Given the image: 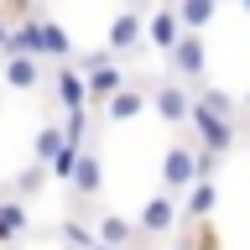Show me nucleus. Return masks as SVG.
Wrapping results in <instances>:
<instances>
[{"instance_id": "6", "label": "nucleus", "mask_w": 250, "mask_h": 250, "mask_svg": "<svg viewBox=\"0 0 250 250\" xmlns=\"http://www.w3.org/2000/svg\"><path fill=\"white\" fill-rule=\"evenodd\" d=\"M162 183H167V188H193V183H203L198 151H193V146H172V151L162 156Z\"/></svg>"}, {"instance_id": "17", "label": "nucleus", "mask_w": 250, "mask_h": 250, "mask_svg": "<svg viewBox=\"0 0 250 250\" xmlns=\"http://www.w3.org/2000/svg\"><path fill=\"white\" fill-rule=\"evenodd\" d=\"M99 183H104V177H99V162L83 151V156H78V172H73V193H78V198H94Z\"/></svg>"}, {"instance_id": "2", "label": "nucleus", "mask_w": 250, "mask_h": 250, "mask_svg": "<svg viewBox=\"0 0 250 250\" xmlns=\"http://www.w3.org/2000/svg\"><path fill=\"white\" fill-rule=\"evenodd\" d=\"M188 125L198 130V141H203L208 156H219V151L234 146V120H224V115H214V109H203V104H193V120Z\"/></svg>"}, {"instance_id": "3", "label": "nucleus", "mask_w": 250, "mask_h": 250, "mask_svg": "<svg viewBox=\"0 0 250 250\" xmlns=\"http://www.w3.org/2000/svg\"><path fill=\"white\" fill-rule=\"evenodd\" d=\"M188 31H183V21H177V5H156V11H146V42L151 47H162V52H177V42H183Z\"/></svg>"}, {"instance_id": "18", "label": "nucleus", "mask_w": 250, "mask_h": 250, "mask_svg": "<svg viewBox=\"0 0 250 250\" xmlns=\"http://www.w3.org/2000/svg\"><path fill=\"white\" fill-rule=\"evenodd\" d=\"M62 151H68L62 130H58V125H42V130H37V162H42V167H52Z\"/></svg>"}, {"instance_id": "21", "label": "nucleus", "mask_w": 250, "mask_h": 250, "mask_svg": "<svg viewBox=\"0 0 250 250\" xmlns=\"http://www.w3.org/2000/svg\"><path fill=\"white\" fill-rule=\"evenodd\" d=\"M198 104H203V109H214V115H224V120L234 115V99H229L224 89H203V94H198Z\"/></svg>"}, {"instance_id": "1", "label": "nucleus", "mask_w": 250, "mask_h": 250, "mask_svg": "<svg viewBox=\"0 0 250 250\" xmlns=\"http://www.w3.org/2000/svg\"><path fill=\"white\" fill-rule=\"evenodd\" d=\"M78 73L89 78V99H104V104H109L120 89H130L125 68L109 58V52H83V58H78Z\"/></svg>"}, {"instance_id": "14", "label": "nucleus", "mask_w": 250, "mask_h": 250, "mask_svg": "<svg viewBox=\"0 0 250 250\" xmlns=\"http://www.w3.org/2000/svg\"><path fill=\"white\" fill-rule=\"evenodd\" d=\"M94 234H99V245H109V250H125L130 240H136V224H130V219H120V214H99Z\"/></svg>"}, {"instance_id": "5", "label": "nucleus", "mask_w": 250, "mask_h": 250, "mask_svg": "<svg viewBox=\"0 0 250 250\" xmlns=\"http://www.w3.org/2000/svg\"><path fill=\"white\" fill-rule=\"evenodd\" d=\"M193 94H188V83H162V89H151V109L162 115L167 125H188L193 120Z\"/></svg>"}, {"instance_id": "19", "label": "nucleus", "mask_w": 250, "mask_h": 250, "mask_svg": "<svg viewBox=\"0 0 250 250\" xmlns=\"http://www.w3.org/2000/svg\"><path fill=\"white\" fill-rule=\"evenodd\" d=\"M62 141H68L73 151H83V141H89V109H73V115L62 120Z\"/></svg>"}, {"instance_id": "20", "label": "nucleus", "mask_w": 250, "mask_h": 250, "mask_svg": "<svg viewBox=\"0 0 250 250\" xmlns=\"http://www.w3.org/2000/svg\"><path fill=\"white\" fill-rule=\"evenodd\" d=\"M177 250H219V234H214V224H193V234H188Z\"/></svg>"}, {"instance_id": "22", "label": "nucleus", "mask_w": 250, "mask_h": 250, "mask_svg": "<svg viewBox=\"0 0 250 250\" xmlns=\"http://www.w3.org/2000/svg\"><path fill=\"white\" fill-rule=\"evenodd\" d=\"M47 177H52V172H47V167H42V162H31V167H26V172H21V177H16V193H37V188H42V183H47Z\"/></svg>"}, {"instance_id": "12", "label": "nucleus", "mask_w": 250, "mask_h": 250, "mask_svg": "<svg viewBox=\"0 0 250 250\" xmlns=\"http://www.w3.org/2000/svg\"><path fill=\"white\" fill-rule=\"evenodd\" d=\"M104 109H109V120H115V125H120V120H136L141 109H151V89L130 83V89H120V94H115V99H109Z\"/></svg>"}, {"instance_id": "9", "label": "nucleus", "mask_w": 250, "mask_h": 250, "mask_svg": "<svg viewBox=\"0 0 250 250\" xmlns=\"http://www.w3.org/2000/svg\"><path fill=\"white\" fill-rule=\"evenodd\" d=\"M203 68H208V52H203V37H193V31H188L183 42H177V52H172V73H177V78H198Z\"/></svg>"}, {"instance_id": "24", "label": "nucleus", "mask_w": 250, "mask_h": 250, "mask_svg": "<svg viewBox=\"0 0 250 250\" xmlns=\"http://www.w3.org/2000/svg\"><path fill=\"white\" fill-rule=\"evenodd\" d=\"M94 250H109V245H94Z\"/></svg>"}, {"instance_id": "23", "label": "nucleus", "mask_w": 250, "mask_h": 250, "mask_svg": "<svg viewBox=\"0 0 250 250\" xmlns=\"http://www.w3.org/2000/svg\"><path fill=\"white\" fill-rule=\"evenodd\" d=\"M78 156H83V151H73V146H68V151H62V156H58V162H52L47 172H52V177H62V183H73V172H78Z\"/></svg>"}, {"instance_id": "4", "label": "nucleus", "mask_w": 250, "mask_h": 250, "mask_svg": "<svg viewBox=\"0 0 250 250\" xmlns=\"http://www.w3.org/2000/svg\"><path fill=\"white\" fill-rule=\"evenodd\" d=\"M146 42V11H120L115 21H109L104 31V52L115 58V52H130V47Z\"/></svg>"}, {"instance_id": "7", "label": "nucleus", "mask_w": 250, "mask_h": 250, "mask_svg": "<svg viewBox=\"0 0 250 250\" xmlns=\"http://www.w3.org/2000/svg\"><path fill=\"white\" fill-rule=\"evenodd\" d=\"M177 219H183V208H177L167 193H156V198H146V208H141V219H136V229H141V234H167Z\"/></svg>"}, {"instance_id": "8", "label": "nucleus", "mask_w": 250, "mask_h": 250, "mask_svg": "<svg viewBox=\"0 0 250 250\" xmlns=\"http://www.w3.org/2000/svg\"><path fill=\"white\" fill-rule=\"evenodd\" d=\"M52 94H58V104L68 109V115H73V109H89V78L78 73V68H58Z\"/></svg>"}, {"instance_id": "10", "label": "nucleus", "mask_w": 250, "mask_h": 250, "mask_svg": "<svg viewBox=\"0 0 250 250\" xmlns=\"http://www.w3.org/2000/svg\"><path fill=\"white\" fill-rule=\"evenodd\" d=\"M214 208H219V188H214V177L193 183V193H188V203H183V219H188V224H208V219H214Z\"/></svg>"}, {"instance_id": "15", "label": "nucleus", "mask_w": 250, "mask_h": 250, "mask_svg": "<svg viewBox=\"0 0 250 250\" xmlns=\"http://www.w3.org/2000/svg\"><path fill=\"white\" fill-rule=\"evenodd\" d=\"M214 0H183V5H177V21H183V31H193V37H198V26H208V21H214Z\"/></svg>"}, {"instance_id": "11", "label": "nucleus", "mask_w": 250, "mask_h": 250, "mask_svg": "<svg viewBox=\"0 0 250 250\" xmlns=\"http://www.w3.org/2000/svg\"><path fill=\"white\" fill-rule=\"evenodd\" d=\"M0 78H5V83H11V89H37V83H42V62L37 58H0Z\"/></svg>"}, {"instance_id": "13", "label": "nucleus", "mask_w": 250, "mask_h": 250, "mask_svg": "<svg viewBox=\"0 0 250 250\" xmlns=\"http://www.w3.org/2000/svg\"><path fill=\"white\" fill-rule=\"evenodd\" d=\"M68 52H73L68 31H62L52 16H42V21H37V58H68Z\"/></svg>"}, {"instance_id": "16", "label": "nucleus", "mask_w": 250, "mask_h": 250, "mask_svg": "<svg viewBox=\"0 0 250 250\" xmlns=\"http://www.w3.org/2000/svg\"><path fill=\"white\" fill-rule=\"evenodd\" d=\"M21 229H26V203H21V198H5V203H0V245L16 240Z\"/></svg>"}]
</instances>
